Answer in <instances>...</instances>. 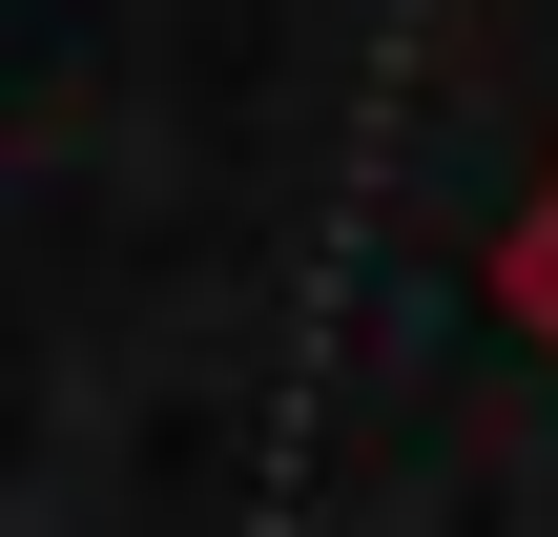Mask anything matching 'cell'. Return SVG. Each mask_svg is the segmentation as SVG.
<instances>
[{
  "label": "cell",
  "mask_w": 558,
  "mask_h": 537,
  "mask_svg": "<svg viewBox=\"0 0 558 537\" xmlns=\"http://www.w3.org/2000/svg\"><path fill=\"white\" fill-rule=\"evenodd\" d=\"M497 290H518V331H538V352H558V166H538V207L497 228Z\"/></svg>",
  "instance_id": "1"
}]
</instances>
